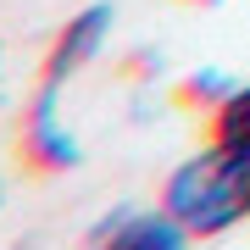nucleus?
Here are the masks:
<instances>
[{
	"mask_svg": "<svg viewBox=\"0 0 250 250\" xmlns=\"http://www.w3.org/2000/svg\"><path fill=\"white\" fill-rule=\"evenodd\" d=\"M161 206L195 239H217V233L239 228L250 217V161L206 145L200 156H189L184 167H172L167 189H161Z\"/></svg>",
	"mask_w": 250,
	"mask_h": 250,
	"instance_id": "nucleus-1",
	"label": "nucleus"
},
{
	"mask_svg": "<svg viewBox=\"0 0 250 250\" xmlns=\"http://www.w3.org/2000/svg\"><path fill=\"white\" fill-rule=\"evenodd\" d=\"M22 161L34 172H67V167H78V139L67 134V123H62V89L56 83H39L34 100H28V111H22Z\"/></svg>",
	"mask_w": 250,
	"mask_h": 250,
	"instance_id": "nucleus-2",
	"label": "nucleus"
},
{
	"mask_svg": "<svg viewBox=\"0 0 250 250\" xmlns=\"http://www.w3.org/2000/svg\"><path fill=\"white\" fill-rule=\"evenodd\" d=\"M106 28H111V6L106 0H95V6H83L78 17L62 22V34L50 39L45 50V72H39V83H56V89H67L72 78H78L83 67L100 56V45H106Z\"/></svg>",
	"mask_w": 250,
	"mask_h": 250,
	"instance_id": "nucleus-3",
	"label": "nucleus"
},
{
	"mask_svg": "<svg viewBox=\"0 0 250 250\" xmlns=\"http://www.w3.org/2000/svg\"><path fill=\"white\" fill-rule=\"evenodd\" d=\"M95 239H106L117 250H184L195 233L161 206V211H117V217H106L95 228Z\"/></svg>",
	"mask_w": 250,
	"mask_h": 250,
	"instance_id": "nucleus-4",
	"label": "nucleus"
},
{
	"mask_svg": "<svg viewBox=\"0 0 250 250\" xmlns=\"http://www.w3.org/2000/svg\"><path fill=\"white\" fill-rule=\"evenodd\" d=\"M211 145L250 161V83H233L211 106Z\"/></svg>",
	"mask_w": 250,
	"mask_h": 250,
	"instance_id": "nucleus-5",
	"label": "nucleus"
},
{
	"mask_svg": "<svg viewBox=\"0 0 250 250\" xmlns=\"http://www.w3.org/2000/svg\"><path fill=\"white\" fill-rule=\"evenodd\" d=\"M228 89H233L228 78H211V72H195V78H184V89H178V95H184V100H200V106L211 111V106H217V100H223Z\"/></svg>",
	"mask_w": 250,
	"mask_h": 250,
	"instance_id": "nucleus-6",
	"label": "nucleus"
},
{
	"mask_svg": "<svg viewBox=\"0 0 250 250\" xmlns=\"http://www.w3.org/2000/svg\"><path fill=\"white\" fill-rule=\"evenodd\" d=\"M189 6H223V0H189Z\"/></svg>",
	"mask_w": 250,
	"mask_h": 250,
	"instance_id": "nucleus-7",
	"label": "nucleus"
},
{
	"mask_svg": "<svg viewBox=\"0 0 250 250\" xmlns=\"http://www.w3.org/2000/svg\"><path fill=\"white\" fill-rule=\"evenodd\" d=\"M0 200H6V189H0Z\"/></svg>",
	"mask_w": 250,
	"mask_h": 250,
	"instance_id": "nucleus-8",
	"label": "nucleus"
}]
</instances>
